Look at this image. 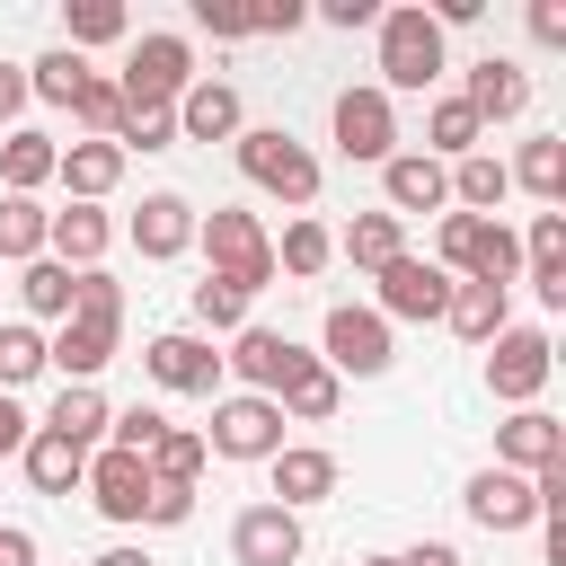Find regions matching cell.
Segmentation results:
<instances>
[{"mask_svg":"<svg viewBox=\"0 0 566 566\" xmlns=\"http://www.w3.org/2000/svg\"><path fill=\"white\" fill-rule=\"evenodd\" d=\"M115 336H124V292H115L106 265H88V274H80V301H71V318H62V336H44V363H53L62 380H97V371L115 363Z\"/></svg>","mask_w":566,"mask_h":566,"instance_id":"cell-1","label":"cell"},{"mask_svg":"<svg viewBox=\"0 0 566 566\" xmlns=\"http://www.w3.org/2000/svg\"><path fill=\"white\" fill-rule=\"evenodd\" d=\"M27 115V62H0V124Z\"/></svg>","mask_w":566,"mask_h":566,"instance_id":"cell-49","label":"cell"},{"mask_svg":"<svg viewBox=\"0 0 566 566\" xmlns=\"http://www.w3.org/2000/svg\"><path fill=\"white\" fill-rule=\"evenodd\" d=\"M495 469H513V478H548V469H566V424L539 416V407H513V416L495 424Z\"/></svg>","mask_w":566,"mask_h":566,"instance_id":"cell-11","label":"cell"},{"mask_svg":"<svg viewBox=\"0 0 566 566\" xmlns=\"http://www.w3.org/2000/svg\"><path fill=\"white\" fill-rule=\"evenodd\" d=\"M398 566H460V548H451V539H424V548H407Z\"/></svg>","mask_w":566,"mask_h":566,"instance_id":"cell-52","label":"cell"},{"mask_svg":"<svg viewBox=\"0 0 566 566\" xmlns=\"http://www.w3.org/2000/svg\"><path fill=\"white\" fill-rule=\"evenodd\" d=\"M230 557H239V566H301V513L248 504V513L230 522Z\"/></svg>","mask_w":566,"mask_h":566,"instance_id":"cell-17","label":"cell"},{"mask_svg":"<svg viewBox=\"0 0 566 566\" xmlns=\"http://www.w3.org/2000/svg\"><path fill=\"white\" fill-rule=\"evenodd\" d=\"M106 433H115V451H133V460H142V451L168 433V416H159V407H124V416H106Z\"/></svg>","mask_w":566,"mask_h":566,"instance_id":"cell-44","label":"cell"},{"mask_svg":"<svg viewBox=\"0 0 566 566\" xmlns=\"http://www.w3.org/2000/svg\"><path fill=\"white\" fill-rule=\"evenodd\" d=\"M301 363H310V354H301L283 327H239V345L221 354V371H239L248 398H283V380H292Z\"/></svg>","mask_w":566,"mask_h":566,"instance_id":"cell-12","label":"cell"},{"mask_svg":"<svg viewBox=\"0 0 566 566\" xmlns=\"http://www.w3.org/2000/svg\"><path fill=\"white\" fill-rule=\"evenodd\" d=\"M504 177H513L522 195H539V203H557V195H566V142H557V133H539V142H522V159H513Z\"/></svg>","mask_w":566,"mask_h":566,"instance_id":"cell-33","label":"cell"},{"mask_svg":"<svg viewBox=\"0 0 566 566\" xmlns=\"http://www.w3.org/2000/svg\"><path fill=\"white\" fill-rule=\"evenodd\" d=\"M27 433H35V416H27V407L0 389V460H9V451H27Z\"/></svg>","mask_w":566,"mask_h":566,"instance_id":"cell-48","label":"cell"},{"mask_svg":"<svg viewBox=\"0 0 566 566\" xmlns=\"http://www.w3.org/2000/svg\"><path fill=\"white\" fill-rule=\"evenodd\" d=\"M239 177L265 186V195H283V203H310V195H318V159H310L283 124H248V133H239Z\"/></svg>","mask_w":566,"mask_h":566,"instance_id":"cell-5","label":"cell"},{"mask_svg":"<svg viewBox=\"0 0 566 566\" xmlns=\"http://www.w3.org/2000/svg\"><path fill=\"white\" fill-rule=\"evenodd\" d=\"M115 88H124V106H177L195 88V44L186 35H142Z\"/></svg>","mask_w":566,"mask_h":566,"instance_id":"cell-6","label":"cell"},{"mask_svg":"<svg viewBox=\"0 0 566 566\" xmlns=\"http://www.w3.org/2000/svg\"><path fill=\"white\" fill-rule=\"evenodd\" d=\"M327 27H380V0H327Z\"/></svg>","mask_w":566,"mask_h":566,"instance_id":"cell-50","label":"cell"},{"mask_svg":"<svg viewBox=\"0 0 566 566\" xmlns=\"http://www.w3.org/2000/svg\"><path fill=\"white\" fill-rule=\"evenodd\" d=\"M80 80H88V62H80L71 44H53L44 62H27V97H44V106H71V97H80Z\"/></svg>","mask_w":566,"mask_h":566,"instance_id":"cell-38","label":"cell"},{"mask_svg":"<svg viewBox=\"0 0 566 566\" xmlns=\"http://www.w3.org/2000/svg\"><path fill=\"white\" fill-rule=\"evenodd\" d=\"M548 371H557V345H548L539 327H504V336L486 345V389H495L504 407H531V398L548 389Z\"/></svg>","mask_w":566,"mask_h":566,"instance_id":"cell-8","label":"cell"},{"mask_svg":"<svg viewBox=\"0 0 566 566\" xmlns=\"http://www.w3.org/2000/svg\"><path fill=\"white\" fill-rule=\"evenodd\" d=\"M106 239H115V230H106V212H97V203H62V212L44 221V256H53V265H71V274H88V265L106 256Z\"/></svg>","mask_w":566,"mask_h":566,"instance_id":"cell-22","label":"cell"},{"mask_svg":"<svg viewBox=\"0 0 566 566\" xmlns=\"http://www.w3.org/2000/svg\"><path fill=\"white\" fill-rule=\"evenodd\" d=\"M239 318H248V292L221 283V274H203L195 283V327H239Z\"/></svg>","mask_w":566,"mask_h":566,"instance_id":"cell-43","label":"cell"},{"mask_svg":"<svg viewBox=\"0 0 566 566\" xmlns=\"http://www.w3.org/2000/svg\"><path fill=\"white\" fill-rule=\"evenodd\" d=\"M203 460H212V451H203V433H177V424L142 451V469H150L159 486H195V478H203Z\"/></svg>","mask_w":566,"mask_h":566,"instance_id":"cell-35","label":"cell"},{"mask_svg":"<svg viewBox=\"0 0 566 566\" xmlns=\"http://www.w3.org/2000/svg\"><path fill=\"white\" fill-rule=\"evenodd\" d=\"M53 177L71 186V203H106V195L124 186V150H115V142H71Z\"/></svg>","mask_w":566,"mask_h":566,"instance_id":"cell-24","label":"cell"},{"mask_svg":"<svg viewBox=\"0 0 566 566\" xmlns=\"http://www.w3.org/2000/svg\"><path fill=\"white\" fill-rule=\"evenodd\" d=\"M186 513H195V486H159V478H150V504H142V522H159V531H177Z\"/></svg>","mask_w":566,"mask_h":566,"instance_id":"cell-46","label":"cell"},{"mask_svg":"<svg viewBox=\"0 0 566 566\" xmlns=\"http://www.w3.org/2000/svg\"><path fill=\"white\" fill-rule=\"evenodd\" d=\"M71 124H80L88 142H115V133H124V88L88 71V80H80V97H71Z\"/></svg>","mask_w":566,"mask_h":566,"instance_id":"cell-36","label":"cell"},{"mask_svg":"<svg viewBox=\"0 0 566 566\" xmlns=\"http://www.w3.org/2000/svg\"><path fill=\"white\" fill-rule=\"evenodd\" d=\"M442 177H451V203H460V212H486V221H495V203L513 195V177H504L495 150H469V159H451Z\"/></svg>","mask_w":566,"mask_h":566,"instance_id":"cell-28","label":"cell"},{"mask_svg":"<svg viewBox=\"0 0 566 566\" xmlns=\"http://www.w3.org/2000/svg\"><path fill=\"white\" fill-rule=\"evenodd\" d=\"M53 168H62V142H53V133H27V124H18V133L0 142V177H9V195H35Z\"/></svg>","mask_w":566,"mask_h":566,"instance_id":"cell-29","label":"cell"},{"mask_svg":"<svg viewBox=\"0 0 566 566\" xmlns=\"http://www.w3.org/2000/svg\"><path fill=\"white\" fill-rule=\"evenodd\" d=\"M44 433H62V442L97 451V433H106V398H97V380H62V398H53Z\"/></svg>","mask_w":566,"mask_h":566,"instance_id":"cell-30","label":"cell"},{"mask_svg":"<svg viewBox=\"0 0 566 566\" xmlns=\"http://www.w3.org/2000/svg\"><path fill=\"white\" fill-rule=\"evenodd\" d=\"M460 504H469V522H478V531H531V522H539V486H531V478H513V469H478Z\"/></svg>","mask_w":566,"mask_h":566,"instance_id":"cell-16","label":"cell"},{"mask_svg":"<svg viewBox=\"0 0 566 566\" xmlns=\"http://www.w3.org/2000/svg\"><path fill=\"white\" fill-rule=\"evenodd\" d=\"M336 256H345V265H363V274H380V265H398V256H407V221H398V212H354V230L336 239Z\"/></svg>","mask_w":566,"mask_h":566,"instance_id":"cell-25","label":"cell"},{"mask_svg":"<svg viewBox=\"0 0 566 566\" xmlns=\"http://www.w3.org/2000/svg\"><path fill=\"white\" fill-rule=\"evenodd\" d=\"M18 460H27L35 495H71V486L88 478V451H80V442H62V433H44V424L27 433V451H18Z\"/></svg>","mask_w":566,"mask_h":566,"instance_id":"cell-27","label":"cell"},{"mask_svg":"<svg viewBox=\"0 0 566 566\" xmlns=\"http://www.w3.org/2000/svg\"><path fill=\"white\" fill-rule=\"evenodd\" d=\"M142 371H150L159 389H186V398H212V389H221V354H212L203 336H186V327H168V336H150V354H142Z\"/></svg>","mask_w":566,"mask_h":566,"instance_id":"cell-13","label":"cell"},{"mask_svg":"<svg viewBox=\"0 0 566 566\" xmlns=\"http://www.w3.org/2000/svg\"><path fill=\"white\" fill-rule=\"evenodd\" d=\"M195 239H203L212 274H221V283H239L248 301L274 283V239H265V221H256V212H230V203H212V212H195Z\"/></svg>","mask_w":566,"mask_h":566,"instance_id":"cell-3","label":"cell"},{"mask_svg":"<svg viewBox=\"0 0 566 566\" xmlns=\"http://www.w3.org/2000/svg\"><path fill=\"white\" fill-rule=\"evenodd\" d=\"M168 115H177V142H239L248 133V106H239L230 80H195Z\"/></svg>","mask_w":566,"mask_h":566,"instance_id":"cell-18","label":"cell"},{"mask_svg":"<svg viewBox=\"0 0 566 566\" xmlns=\"http://www.w3.org/2000/svg\"><path fill=\"white\" fill-rule=\"evenodd\" d=\"M460 106H469L478 124H513V115L531 106V71H522V62H504V53H486V62H469Z\"/></svg>","mask_w":566,"mask_h":566,"instance_id":"cell-20","label":"cell"},{"mask_svg":"<svg viewBox=\"0 0 566 566\" xmlns=\"http://www.w3.org/2000/svg\"><path fill=\"white\" fill-rule=\"evenodd\" d=\"M531 35H539V44H566V9H557V0H531Z\"/></svg>","mask_w":566,"mask_h":566,"instance_id":"cell-51","label":"cell"},{"mask_svg":"<svg viewBox=\"0 0 566 566\" xmlns=\"http://www.w3.org/2000/svg\"><path fill=\"white\" fill-rule=\"evenodd\" d=\"M363 566H398V557H363Z\"/></svg>","mask_w":566,"mask_h":566,"instance_id":"cell-55","label":"cell"},{"mask_svg":"<svg viewBox=\"0 0 566 566\" xmlns=\"http://www.w3.org/2000/svg\"><path fill=\"white\" fill-rule=\"evenodd\" d=\"M195 27L221 35V44H239V35H248V9H239V0H195Z\"/></svg>","mask_w":566,"mask_h":566,"instance_id":"cell-45","label":"cell"},{"mask_svg":"<svg viewBox=\"0 0 566 566\" xmlns=\"http://www.w3.org/2000/svg\"><path fill=\"white\" fill-rule=\"evenodd\" d=\"M327 124H336V150L345 159H389L398 150V106L380 97V88H336V106H327Z\"/></svg>","mask_w":566,"mask_h":566,"instance_id":"cell-10","label":"cell"},{"mask_svg":"<svg viewBox=\"0 0 566 566\" xmlns=\"http://www.w3.org/2000/svg\"><path fill=\"white\" fill-rule=\"evenodd\" d=\"M380 195H389V212L407 221V212H442V203H451V177H442V159H424V150H389V159H380Z\"/></svg>","mask_w":566,"mask_h":566,"instance_id":"cell-21","label":"cell"},{"mask_svg":"<svg viewBox=\"0 0 566 566\" xmlns=\"http://www.w3.org/2000/svg\"><path fill=\"white\" fill-rule=\"evenodd\" d=\"M336 380L354 371V380H380L389 371V318L380 310H354V301H336L327 310V354H318Z\"/></svg>","mask_w":566,"mask_h":566,"instance_id":"cell-9","label":"cell"},{"mask_svg":"<svg viewBox=\"0 0 566 566\" xmlns=\"http://www.w3.org/2000/svg\"><path fill=\"white\" fill-rule=\"evenodd\" d=\"M44 371V336L27 327V318H9L0 327V389H18V380H35Z\"/></svg>","mask_w":566,"mask_h":566,"instance_id":"cell-42","label":"cell"},{"mask_svg":"<svg viewBox=\"0 0 566 566\" xmlns=\"http://www.w3.org/2000/svg\"><path fill=\"white\" fill-rule=\"evenodd\" d=\"M265 478H274V504H283V513L327 504V495H336V451H318V442H283V451L265 460Z\"/></svg>","mask_w":566,"mask_h":566,"instance_id":"cell-19","label":"cell"},{"mask_svg":"<svg viewBox=\"0 0 566 566\" xmlns=\"http://www.w3.org/2000/svg\"><path fill=\"white\" fill-rule=\"evenodd\" d=\"M124 35V0H71V18H62V44L80 53V44H115Z\"/></svg>","mask_w":566,"mask_h":566,"instance_id":"cell-40","label":"cell"},{"mask_svg":"<svg viewBox=\"0 0 566 566\" xmlns=\"http://www.w3.org/2000/svg\"><path fill=\"white\" fill-rule=\"evenodd\" d=\"M327 256H336V239H327V221H292L283 230V248H274V274H327Z\"/></svg>","mask_w":566,"mask_h":566,"instance_id":"cell-39","label":"cell"},{"mask_svg":"<svg viewBox=\"0 0 566 566\" xmlns=\"http://www.w3.org/2000/svg\"><path fill=\"white\" fill-rule=\"evenodd\" d=\"M133 248H142V256H186V248H195V203H186V195H142Z\"/></svg>","mask_w":566,"mask_h":566,"instance_id":"cell-23","label":"cell"},{"mask_svg":"<svg viewBox=\"0 0 566 566\" xmlns=\"http://www.w3.org/2000/svg\"><path fill=\"white\" fill-rule=\"evenodd\" d=\"M203 451L221 460H274L283 451V407L274 398H212V424H203Z\"/></svg>","mask_w":566,"mask_h":566,"instance_id":"cell-7","label":"cell"},{"mask_svg":"<svg viewBox=\"0 0 566 566\" xmlns=\"http://www.w3.org/2000/svg\"><path fill=\"white\" fill-rule=\"evenodd\" d=\"M88 566H150L142 548H106V557H88Z\"/></svg>","mask_w":566,"mask_h":566,"instance_id":"cell-54","label":"cell"},{"mask_svg":"<svg viewBox=\"0 0 566 566\" xmlns=\"http://www.w3.org/2000/svg\"><path fill=\"white\" fill-rule=\"evenodd\" d=\"M451 283H513L522 274V239L504 230V221H486V212H442V256H433Z\"/></svg>","mask_w":566,"mask_h":566,"instance_id":"cell-4","label":"cell"},{"mask_svg":"<svg viewBox=\"0 0 566 566\" xmlns=\"http://www.w3.org/2000/svg\"><path fill=\"white\" fill-rule=\"evenodd\" d=\"M0 566H35V539H27V531H9V522H0Z\"/></svg>","mask_w":566,"mask_h":566,"instance_id":"cell-53","label":"cell"},{"mask_svg":"<svg viewBox=\"0 0 566 566\" xmlns=\"http://www.w3.org/2000/svg\"><path fill=\"white\" fill-rule=\"evenodd\" d=\"M18 292H27V310H35V318H71L80 274H71V265H53V256H35V265L18 274Z\"/></svg>","mask_w":566,"mask_h":566,"instance_id":"cell-37","label":"cell"},{"mask_svg":"<svg viewBox=\"0 0 566 566\" xmlns=\"http://www.w3.org/2000/svg\"><path fill=\"white\" fill-rule=\"evenodd\" d=\"M504 310H513V301H504L495 283H451V310H442V318H451V336H460V345H495V336L513 327Z\"/></svg>","mask_w":566,"mask_h":566,"instance_id":"cell-26","label":"cell"},{"mask_svg":"<svg viewBox=\"0 0 566 566\" xmlns=\"http://www.w3.org/2000/svg\"><path fill=\"white\" fill-rule=\"evenodd\" d=\"M115 150H124V159H133V150H177V115H168V106H124Z\"/></svg>","mask_w":566,"mask_h":566,"instance_id":"cell-41","label":"cell"},{"mask_svg":"<svg viewBox=\"0 0 566 566\" xmlns=\"http://www.w3.org/2000/svg\"><path fill=\"white\" fill-rule=\"evenodd\" d=\"M478 133H486V124H478V115L460 106V88H451V97H433V115H424V142H433L424 159H469Z\"/></svg>","mask_w":566,"mask_h":566,"instance_id":"cell-34","label":"cell"},{"mask_svg":"<svg viewBox=\"0 0 566 566\" xmlns=\"http://www.w3.org/2000/svg\"><path fill=\"white\" fill-rule=\"evenodd\" d=\"M301 18H310L301 0H256V9H248V35H292Z\"/></svg>","mask_w":566,"mask_h":566,"instance_id":"cell-47","label":"cell"},{"mask_svg":"<svg viewBox=\"0 0 566 566\" xmlns=\"http://www.w3.org/2000/svg\"><path fill=\"white\" fill-rule=\"evenodd\" d=\"M44 203L35 195H0V265H35L44 256Z\"/></svg>","mask_w":566,"mask_h":566,"instance_id":"cell-32","label":"cell"},{"mask_svg":"<svg viewBox=\"0 0 566 566\" xmlns=\"http://www.w3.org/2000/svg\"><path fill=\"white\" fill-rule=\"evenodd\" d=\"M442 310H451V274L433 256L380 265V318H442Z\"/></svg>","mask_w":566,"mask_h":566,"instance_id":"cell-14","label":"cell"},{"mask_svg":"<svg viewBox=\"0 0 566 566\" xmlns=\"http://www.w3.org/2000/svg\"><path fill=\"white\" fill-rule=\"evenodd\" d=\"M80 486H88V504H97L106 522H142V504H150V469H142L133 451H115V442L88 451V478H80Z\"/></svg>","mask_w":566,"mask_h":566,"instance_id":"cell-15","label":"cell"},{"mask_svg":"<svg viewBox=\"0 0 566 566\" xmlns=\"http://www.w3.org/2000/svg\"><path fill=\"white\" fill-rule=\"evenodd\" d=\"M336 398H345V380L310 354V363L283 380V398H274V407H283V416H301V424H327V416H336Z\"/></svg>","mask_w":566,"mask_h":566,"instance_id":"cell-31","label":"cell"},{"mask_svg":"<svg viewBox=\"0 0 566 566\" xmlns=\"http://www.w3.org/2000/svg\"><path fill=\"white\" fill-rule=\"evenodd\" d=\"M442 80V27L424 18V0H398V9H380V97H398V88H433Z\"/></svg>","mask_w":566,"mask_h":566,"instance_id":"cell-2","label":"cell"}]
</instances>
